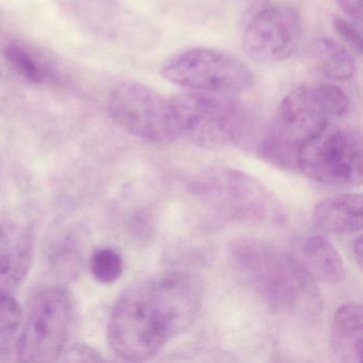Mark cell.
Segmentation results:
<instances>
[{
  "instance_id": "obj_1",
  "label": "cell",
  "mask_w": 363,
  "mask_h": 363,
  "mask_svg": "<svg viewBox=\"0 0 363 363\" xmlns=\"http://www.w3.org/2000/svg\"><path fill=\"white\" fill-rule=\"evenodd\" d=\"M203 296L201 279L189 272H164L135 282L112 310L110 347L123 360L152 358L193 324Z\"/></svg>"
},
{
  "instance_id": "obj_2",
  "label": "cell",
  "mask_w": 363,
  "mask_h": 363,
  "mask_svg": "<svg viewBox=\"0 0 363 363\" xmlns=\"http://www.w3.org/2000/svg\"><path fill=\"white\" fill-rule=\"evenodd\" d=\"M229 254L238 273L272 311H311L318 303L315 279L307 267L275 244L240 238Z\"/></svg>"
},
{
  "instance_id": "obj_3",
  "label": "cell",
  "mask_w": 363,
  "mask_h": 363,
  "mask_svg": "<svg viewBox=\"0 0 363 363\" xmlns=\"http://www.w3.org/2000/svg\"><path fill=\"white\" fill-rule=\"evenodd\" d=\"M347 95L335 84L301 86L292 91L280 103L259 146L260 156L276 167L297 169V157L303 144L331 118L350 111Z\"/></svg>"
},
{
  "instance_id": "obj_4",
  "label": "cell",
  "mask_w": 363,
  "mask_h": 363,
  "mask_svg": "<svg viewBox=\"0 0 363 363\" xmlns=\"http://www.w3.org/2000/svg\"><path fill=\"white\" fill-rule=\"evenodd\" d=\"M192 191L209 211L228 222L278 223L284 218L274 193L237 169H208L194 180Z\"/></svg>"
},
{
  "instance_id": "obj_5",
  "label": "cell",
  "mask_w": 363,
  "mask_h": 363,
  "mask_svg": "<svg viewBox=\"0 0 363 363\" xmlns=\"http://www.w3.org/2000/svg\"><path fill=\"white\" fill-rule=\"evenodd\" d=\"M182 122L184 137L209 150L230 147L248 130L245 108L235 94L186 91L171 99Z\"/></svg>"
},
{
  "instance_id": "obj_6",
  "label": "cell",
  "mask_w": 363,
  "mask_h": 363,
  "mask_svg": "<svg viewBox=\"0 0 363 363\" xmlns=\"http://www.w3.org/2000/svg\"><path fill=\"white\" fill-rule=\"evenodd\" d=\"M362 150L358 131L329 122L303 144L297 157V169L328 186H360Z\"/></svg>"
},
{
  "instance_id": "obj_7",
  "label": "cell",
  "mask_w": 363,
  "mask_h": 363,
  "mask_svg": "<svg viewBox=\"0 0 363 363\" xmlns=\"http://www.w3.org/2000/svg\"><path fill=\"white\" fill-rule=\"evenodd\" d=\"M109 110L118 126L143 141L167 144L184 137L172 99L144 84L126 82L116 86L110 95Z\"/></svg>"
},
{
  "instance_id": "obj_8",
  "label": "cell",
  "mask_w": 363,
  "mask_h": 363,
  "mask_svg": "<svg viewBox=\"0 0 363 363\" xmlns=\"http://www.w3.org/2000/svg\"><path fill=\"white\" fill-rule=\"evenodd\" d=\"M167 82L186 91L237 94L252 86L254 75L239 58L210 48H193L167 59L161 67Z\"/></svg>"
},
{
  "instance_id": "obj_9",
  "label": "cell",
  "mask_w": 363,
  "mask_h": 363,
  "mask_svg": "<svg viewBox=\"0 0 363 363\" xmlns=\"http://www.w3.org/2000/svg\"><path fill=\"white\" fill-rule=\"evenodd\" d=\"M72 320L67 291L50 288L38 294L18 341L22 362H54L65 350Z\"/></svg>"
},
{
  "instance_id": "obj_10",
  "label": "cell",
  "mask_w": 363,
  "mask_h": 363,
  "mask_svg": "<svg viewBox=\"0 0 363 363\" xmlns=\"http://www.w3.org/2000/svg\"><path fill=\"white\" fill-rule=\"evenodd\" d=\"M244 27V50L257 62L288 60L301 43V16L288 6H269Z\"/></svg>"
},
{
  "instance_id": "obj_11",
  "label": "cell",
  "mask_w": 363,
  "mask_h": 363,
  "mask_svg": "<svg viewBox=\"0 0 363 363\" xmlns=\"http://www.w3.org/2000/svg\"><path fill=\"white\" fill-rule=\"evenodd\" d=\"M33 237L30 229L14 220L0 222V293L11 294L30 269Z\"/></svg>"
},
{
  "instance_id": "obj_12",
  "label": "cell",
  "mask_w": 363,
  "mask_h": 363,
  "mask_svg": "<svg viewBox=\"0 0 363 363\" xmlns=\"http://www.w3.org/2000/svg\"><path fill=\"white\" fill-rule=\"evenodd\" d=\"M316 228L329 235H352L362 229V196L340 194L315 206L312 216Z\"/></svg>"
},
{
  "instance_id": "obj_13",
  "label": "cell",
  "mask_w": 363,
  "mask_h": 363,
  "mask_svg": "<svg viewBox=\"0 0 363 363\" xmlns=\"http://www.w3.org/2000/svg\"><path fill=\"white\" fill-rule=\"evenodd\" d=\"M362 307L359 303L341 306L331 325V352L337 362L360 363L362 358Z\"/></svg>"
},
{
  "instance_id": "obj_14",
  "label": "cell",
  "mask_w": 363,
  "mask_h": 363,
  "mask_svg": "<svg viewBox=\"0 0 363 363\" xmlns=\"http://www.w3.org/2000/svg\"><path fill=\"white\" fill-rule=\"evenodd\" d=\"M303 263L314 279L335 284L345 277L341 256L326 238L322 235L309 238L303 243Z\"/></svg>"
},
{
  "instance_id": "obj_15",
  "label": "cell",
  "mask_w": 363,
  "mask_h": 363,
  "mask_svg": "<svg viewBox=\"0 0 363 363\" xmlns=\"http://www.w3.org/2000/svg\"><path fill=\"white\" fill-rule=\"evenodd\" d=\"M314 67L320 75L333 82H345L356 73V63L341 44L328 38H320L311 48Z\"/></svg>"
},
{
  "instance_id": "obj_16",
  "label": "cell",
  "mask_w": 363,
  "mask_h": 363,
  "mask_svg": "<svg viewBox=\"0 0 363 363\" xmlns=\"http://www.w3.org/2000/svg\"><path fill=\"white\" fill-rule=\"evenodd\" d=\"M86 240L79 233H69L52 250V267L61 277H75L84 262Z\"/></svg>"
},
{
  "instance_id": "obj_17",
  "label": "cell",
  "mask_w": 363,
  "mask_h": 363,
  "mask_svg": "<svg viewBox=\"0 0 363 363\" xmlns=\"http://www.w3.org/2000/svg\"><path fill=\"white\" fill-rule=\"evenodd\" d=\"M24 318L22 307L10 293H0V354L7 350Z\"/></svg>"
},
{
  "instance_id": "obj_18",
  "label": "cell",
  "mask_w": 363,
  "mask_h": 363,
  "mask_svg": "<svg viewBox=\"0 0 363 363\" xmlns=\"http://www.w3.org/2000/svg\"><path fill=\"white\" fill-rule=\"evenodd\" d=\"M91 272L95 280L111 284L120 279L123 273V259L113 248H99L91 259Z\"/></svg>"
},
{
  "instance_id": "obj_19",
  "label": "cell",
  "mask_w": 363,
  "mask_h": 363,
  "mask_svg": "<svg viewBox=\"0 0 363 363\" xmlns=\"http://www.w3.org/2000/svg\"><path fill=\"white\" fill-rule=\"evenodd\" d=\"M4 57L22 77L33 84H40L43 74L35 59L21 46L9 44L3 50Z\"/></svg>"
},
{
  "instance_id": "obj_20",
  "label": "cell",
  "mask_w": 363,
  "mask_h": 363,
  "mask_svg": "<svg viewBox=\"0 0 363 363\" xmlns=\"http://www.w3.org/2000/svg\"><path fill=\"white\" fill-rule=\"evenodd\" d=\"M333 27H335L337 35L343 40L344 43L354 52L360 54L361 48H362L360 31L352 23L347 22L343 18H335Z\"/></svg>"
},
{
  "instance_id": "obj_21",
  "label": "cell",
  "mask_w": 363,
  "mask_h": 363,
  "mask_svg": "<svg viewBox=\"0 0 363 363\" xmlns=\"http://www.w3.org/2000/svg\"><path fill=\"white\" fill-rule=\"evenodd\" d=\"M271 6V0H242V22L247 24L252 18Z\"/></svg>"
},
{
  "instance_id": "obj_22",
  "label": "cell",
  "mask_w": 363,
  "mask_h": 363,
  "mask_svg": "<svg viewBox=\"0 0 363 363\" xmlns=\"http://www.w3.org/2000/svg\"><path fill=\"white\" fill-rule=\"evenodd\" d=\"M337 3L348 18L361 22L362 0H337Z\"/></svg>"
},
{
  "instance_id": "obj_23",
  "label": "cell",
  "mask_w": 363,
  "mask_h": 363,
  "mask_svg": "<svg viewBox=\"0 0 363 363\" xmlns=\"http://www.w3.org/2000/svg\"><path fill=\"white\" fill-rule=\"evenodd\" d=\"M352 250H354V259L358 262L359 267H361V263H362V239L361 237L354 240Z\"/></svg>"
}]
</instances>
